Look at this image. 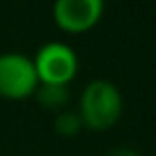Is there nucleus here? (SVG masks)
<instances>
[{"label": "nucleus", "instance_id": "nucleus-1", "mask_svg": "<svg viewBox=\"0 0 156 156\" xmlns=\"http://www.w3.org/2000/svg\"><path fill=\"white\" fill-rule=\"evenodd\" d=\"M79 117L83 126L91 130H109L122 115V95L109 79H93L85 85L79 97Z\"/></svg>", "mask_w": 156, "mask_h": 156}, {"label": "nucleus", "instance_id": "nucleus-2", "mask_svg": "<svg viewBox=\"0 0 156 156\" xmlns=\"http://www.w3.org/2000/svg\"><path fill=\"white\" fill-rule=\"evenodd\" d=\"M34 67L40 83L50 85H67L75 79L79 71V57L75 50L65 42H48L38 50Z\"/></svg>", "mask_w": 156, "mask_h": 156}, {"label": "nucleus", "instance_id": "nucleus-3", "mask_svg": "<svg viewBox=\"0 0 156 156\" xmlns=\"http://www.w3.org/2000/svg\"><path fill=\"white\" fill-rule=\"evenodd\" d=\"M40 85L32 57L18 51L0 53V97L22 101L32 97Z\"/></svg>", "mask_w": 156, "mask_h": 156}, {"label": "nucleus", "instance_id": "nucleus-4", "mask_svg": "<svg viewBox=\"0 0 156 156\" xmlns=\"http://www.w3.org/2000/svg\"><path fill=\"white\" fill-rule=\"evenodd\" d=\"M105 0H55L51 8L53 22L69 34H83L99 24Z\"/></svg>", "mask_w": 156, "mask_h": 156}, {"label": "nucleus", "instance_id": "nucleus-5", "mask_svg": "<svg viewBox=\"0 0 156 156\" xmlns=\"http://www.w3.org/2000/svg\"><path fill=\"white\" fill-rule=\"evenodd\" d=\"M36 101L50 111H63V107L69 103V87L67 85H50L40 83L36 89Z\"/></svg>", "mask_w": 156, "mask_h": 156}, {"label": "nucleus", "instance_id": "nucleus-6", "mask_svg": "<svg viewBox=\"0 0 156 156\" xmlns=\"http://www.w3.org/2000/svg\"><path fill=\"white\" fill-rule=\"evenodd\" d=\"M53 129L61 136H75L83 129V121H81L79 113L73 111H59L53 117Z\"/></svg>", "mask_w": 156, "mask_h": 156}, {"label": "nucleus", "instance_id": "nucleus-7", "mask_svg": "<svg viewBox=\"0 0 156 156\" xmlns=\"http://www.w3.org/2000/svg\"><path fill=\"white\" fill-rule=\"evenodd\" d=\"M105 156H142V154L138 152V150H134V148H129V146H121V148H113Z\"/></svg>", "mask_w": 156, "mask_h": 156}]
</instances>
